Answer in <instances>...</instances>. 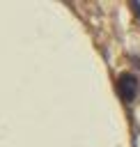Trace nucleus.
Listing matches in <instances>:
<instances>
[{"label":"nucleus","mask_w":140,"mask_h":147,"mask_svg":"<svg viewBox=\"0 0 140 147\" xmlns=\"http://www.w3.org/2000/svg\"><path fill=\"white\" fill-rule=\"evenodd\" d=\"M135 90H138L135 76L124 74V76L119 78V92H122V96H124V99H133V96H135Z\"/></svg>","instance_id":"nucleus-1"}]
</instances>
